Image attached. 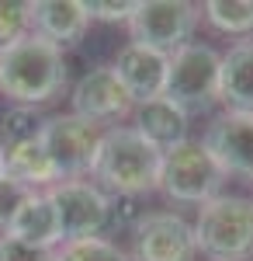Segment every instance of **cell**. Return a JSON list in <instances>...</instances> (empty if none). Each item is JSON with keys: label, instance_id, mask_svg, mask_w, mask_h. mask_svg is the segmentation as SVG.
Returning a JSON list of instances; mask_svg holds the SVG:
<instances>
[{"label": "cell", "instance_id": "9", "mask_svg": "<svg viewBox=\"0 0 253 261\" xmlns=\"http://www.w3.org/2000/svg\"><path fill=\"white\" fill-rule=\"evenodd\" d=\"M195 226L180 213H146L132 230L136 261H195Z\"/></svg>", "mask_w": 253, "mask_h": 261}, {"label": "cell", "instance_id": "1", "mask_svg": "<svg viewBox=\"0 0 253 261\" xmlns=\"http://www.w3.org/2000/svg\"><path fill=\"white\" fill-rule=\"evenodd\" d=\"M70 84V60L66 49H59L42 35H24L11 49L0 53V94L14 105H45L62 94Z\"/></svg>", "mask_w": 253, "mask_h": 261}, {"label": "cell", "instance_id": "4", "mask_svg": "<svg viewBox=\"0 0 253 261\" xmlns=\"http://www.w3.org/2000/svg\"><path fill=\"white\" fill-rule=\"evenodd\" d=\"M226 174L218 171L212 153L205 150L201 140H184L174 150L163 153L160 167V192L184 205H205L208 199L218 195Z\"/></svg>", "mask_w": 253, "mask_h": 261}, {"label": "cell", "instance_id": "26", "mask_svg": "<svg viewBox=\"0 0 253 261\" xmlns=\"http://www.w3.org/2000/svg\"><path fill=\"white\" fill-rule=\"evenodd\" d=\"M0 178H4V140H0Z\"/></svg>", "mask_w": 253, "mask_h": 261}, {"label": "cell", "instance_id": "22", "mask_svg": "<svg viewBox=\"0 0 253 261\" xmlns=\"http://www.w3.org/2000/svg\"><path fill=\"white\" fill-rule=\"evenodd\" d=\"M146 213L139 209V199L132 195H108V223H104V230H136L139 220H142Z\"/></svg>", "mask_w": 253, "mask_h": 261}, {"label": "cell", "instance_id": "23", "mask_svg": "<svg viewBox=\"0 0 253 261\" xmlns=\"http://www.w3.org/2000/svg\"><path fill=\"white\" fill-rule=\"evenodd\" d=\"M31 195V188H24V185H18L14 178H0V233H7V226H11V220L18 216V209L24 205V199Z\"/></svg>", "mask_w": 253, "mask_h": 261}, {"label": "cell", "instance_id": "11", "mask_svg": "<svg viewBox=\"0 0 253 261\" xmlns=\"http://www.w3.org/2000/svg\"><path fill=\"white\" fill-rule=\"evenodd\" d=\"M205 150L212 153L222 174H233L253 185V115L250 112H226L208 125Z\"/></svg>", "mask_w": 253, "mask_h": 261}, {"label": "cell", "instance_id": "7", "mask_svg": "<svg viewBox=\"0 0 253 261\" xmlns=\"http://www.w3.org/2000/svg\"><path fill=\"white\" fill-rule=\"evenodd\" d=\"M198 7L187 0H139L129 21V35L136 45H149L156 53H174L187 45L198 24Z\"/></svg>", "mask_w": 253, "mask_h": 261}, {"label": "cell", "instance_id": "6", "mask_svg": "<svg viewBox=\"0 0 253 261\" xmlns=\"http://www.w3.org/2000/svg\"><path fill=\"white\" fill-rule=\"evenodd\" d=\"M104 129L94 125V122L80 119V115H52V119L42 122L39 140L49 153V161L56 167L59 181H77L87 178L90 167H94V157H98V146Z\"/></svg>", "mask_w": 253, "mask_h": 261}, {"label": "cell", "instance_id": "21", "mask_svg": "<svg viewBox=\"0 0 253 261\" xmlns=\"http://www.w3.org/2000/svg\"><path fill=\"white\" fill-rule=\"evenodd\" d=\"M42 122H45V119H39L35 108H28V105H14V108L4 112L0 129H4V140H7V143H24V140H35V136L42 133Z\"/></svg>", "mask_w": 253, "mask_h": 261}, {"label": "cell", "instance_id": "25", "mask_svg": "<svg viewBox=\"0 0 253 261\" xmlns=\"http://www.w3.org/2000/svg\"><path fill=\"white\" fill-rule=\"evenodd\" d=\"M56 251H45V247H31V244H21L7 233H0V261H52Z\"/></svg>", "mask_w": 253, "mask_h": 261}, {"label": "cell", "instance_id": "15", "mask_svg": "<svg viewBox=\"0 0 253 261\" xmlns=\"http://www.w3.org/2000/svg\"><path fill=\"white\" fill-rule=\"evenodd\" d=\"M218 101L229 105V112H250L253 115V39L236 42L222 56Z\"/></svg>", "mask_w": 253, "mask_h": 261}, {"label": "cell", "instance_id": "10", "mask_svg": "<svg viewBox=\"0 0 253 261\" xmlns=\"http://www.w3.org/2000/svg\"><path fill=\"white\" fill-rule=\"evenodd\" d=\"M70 101H73V115L94 122L101 129H104V122H121L136 108V101L129 98V91L121 87V81L115 77L111 66H94V70H87V73L73 84Z\"/></svg>", "mask_w": 253, "mask_h": 261}, {"label": "cell", "instance_id": "3", "mask_svg": "<svg viewBox=\"0 0 253 261\" xmlns=\"http://www.w3.org/2000/svg\"><path fill=\"white\" fill-rule=\"evenodd\" d=\"M195 247L212 261H246L253 258V199L215 195L198 205Z\"/></svg>", "mask_w": 253, "mask_h": 261}, {"label": "cell", "instance_id": "13", "mask_svg": "<svg viewBox=\"0 0 253 261\" xmlns=\"http://www.w3.org/2000/svg\"><path fill=\"white\" fill-rule=\"evenodd\" d=\"M90 24L87 0H35L31 4V32L59 49L77 45Z\"/></svg>", "mask_w": 253, "mask_h": 261}, {"label": "cell", "instance_id": "8", "mask_svg": "<svg viewBox=\"0 0 253 261\" xmlns=\"http://www.w3.org/2000/svg\"><path fill=\"white\" fill-rule=\"evenodd\" d=\"M45 195L56 209L59 237L66 241H83V237H101L108 223V192H101L94 181H56L45 188Z\"/></svg>", "mask_w": 253, "mask_h": 261}, {"label": "cell", "instance_id": "2", "mask_svg": "<svg viewBox=\"0 0 253 261\" xmlns=\"http://www.w3.org/2000/svg\"><path fill=\"white\" fill-rule=\"evenodd\" d=\"M160 167H163V150H156L132 125H111L101 136L90 178L101 192L139 199L160 188Z\"/></svg>", "mask_w": 253, "mask_h": 261}, {"label": "cell", "instance_id": "14", "mask_svg": "<svg viewBox=\"0 0 253 261\" xmlns=\"http://www.w3.org/2000/svg\"><path fill=\"white\" fill-rule=\"evenodd\" d=\"M136 112V129L139 136H146V140L153 143L156 150H174L177 143L187 140V112L174 105V101L167 98H153V101H142L132 108Z\"/></svg>", "mask_w": 253, "mask_h": 261}, {"label": "cell", "instance_id": "18", "mask_svg": "<svg viewBox=\"0 0 253 261\" xmlns=\"http://www.w3.org/2000/svg\"><path fill=\"white\" fill-rule=\"evenodd\" d=\"M201 11L208 24L226 35H243V39L253 35V0H208Z\"/></svg>", "mask_w": 253, "mask_h": 261}, {"label": "cell", "instance_id": "16", "mask_svg": "<svg viewBox=\"0 0 253 261\" xmlns=\"http://www.w3.org/2000/svg\"><path fill=\"white\" fill-rule=\"evenodd\" d=\"M7 237H14L21 244H31V247H45V251H56L62 237H59V220L56 209L45 192H31L24 205L18 209V216L7 226Z\"/></svg>", "mask_w": 253, "mask_h": 261}, {"label": "cell", "instance_id": "24", "mask_svg": "<svg viewBox=\"0 0 253 261\" xmlns=\"http://www.w3.org/2000/svg\"><path fill=\"white\" fill-rule=\"evenodd\" d=\"M136 7H139V0H87L90 21H108V24H115V21L129 24Z\"/></svg>", "mask_w": 253, "mask_h": 261}, {"label": "cell", "instance_id": "20", "mask_svg": "<svg viewBox=\"0 0 253 261\" xmlns=\"http://www.w3.org/2000/svg\"><path fill=\"white\" fill-rule=\"evenodd\" d=\"M24 35H31V4L0 0V53L21 42Z\"/></svg>", "mask_w": 253, "mask_h": 261}, {"label": "cell", "instance_id": "5", "mask_svg": "<svg viewBox=\"0 0 253 261\" xmlns=\"http://www.w3.org/2000/svg\"><path fill=\"white\" fill-rule=\"evenodd\" d=\"M218 70H222V56L212 45L201 42H187L170 53L167 63V87L163 98L180 105L184 112H198L218 101Z\"/></svg>", "mask_w": 253, "mask_h": 261}, {"label": "cell", "instance_id": "17", "mask_svg": "<svg viewBox=\"0 0 253 261\" xmlns=\"http://www.w3.org/2000/svg\"><path fill=\"white\" fill-rule=\"evenodd\" d=\"M4 174L24 185V188H31V192H42V188L59 181L39 136L24 143H4Z\"/></svg>", "mask_w": 253, "mask_h": 261}, {"label": "cell", "instance_id": "19", "mask_svg": "<svg viewBox=\"0 0 253 261\" xmlns=\"http://www.w3.org/2000/svg\"><path fill=\"white\" fill-rule=\"evenodd\" d=\"M52 261H132V258L108 237H83V241L59 244Z\"/></svg>", "mask_w": 253, "mask_h": 261}, {"label": "cell", "instance_id": "12", "mask_svg": "<svg viewBox=\"0 0 253 261\" xmlns=\"http://www.w3.org/2000/svg\"><path fill=\"white\" fill-rule=\"evenodd\" d=\"M167 63L170 56L167 53H156L149 45H136L129 42L118 60L111 63L115 77L121 81V87L129 91V98L142 105V101H153V98H163V87H167Z\"/></svg>", "mask_w": 253, "mask_h": 261}]
</instances>
